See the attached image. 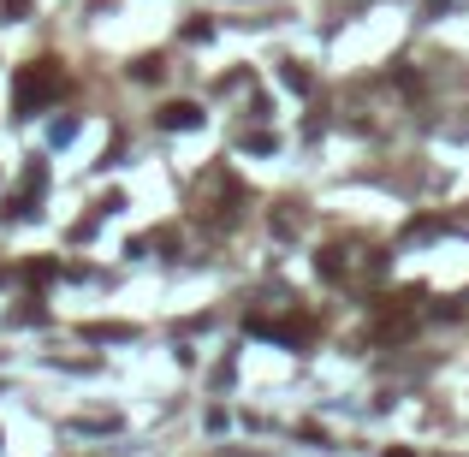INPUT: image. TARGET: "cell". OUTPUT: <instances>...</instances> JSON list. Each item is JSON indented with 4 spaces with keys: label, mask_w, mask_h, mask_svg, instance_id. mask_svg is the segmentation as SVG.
I'll return each mask as SVG.
<instances>
[{
    "label": "cell",
    "mask_w": 469,
    "mask_h": 457,
    "mask_svg": "<svg viewBox=\"0 0 469 457\" xmlns=\"http://www.w3.org/2000/svg\"><path fill=\"white\" fill-rule=\"evenodd\" d=\"M380 457H416V452H380Z\"/></svg>",
    "instance_id": "3"
},
{
    "label": "cell",
    "mask_w": 469,
    "mask_h": 457,
    "mask_svg": "<svg viewBox=\"0 0 469 457\" xmlns=\"http://www.w3.org/2000/svg\"><path fill=\"white\" fill-rule=\"evenodd\" d=\"M59 66L54 60H36V66H24L19 78H12V101H19V113H36L42 101H54L59 96Z\"/></svg>",
    "instance_id": "1"
},
{
    "label": "cell",
    "mask_w": 469,
    "mask_h": 457,
    "mask_svg": "<svg viewBox=\"0 0 469 457\" xmlns=\"http://www.w3.org/2000/svg\"><path fill=\"white\" fill-rule=\"evenodd\" d=\"M160 125L167 131H191V125H202V113H196L191 101H173V107H160Z\"/></svg>",
    "instance_id": "2"
}]
</instances>
